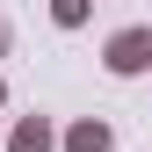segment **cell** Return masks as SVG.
<instances>
[{
    "label": "cell",
    "mask_w": 152,
    "mask_h": 152,
    "mask_svg": "<svg viewBox=\"0 0 152 152\" xmlns=\"http://www.w3.org/2000/svg\"><path fill=\"white\" fill-rule=\"evenodd\" d=\"M102 145H109V130H102V123H94V130H80V138H72V152H102Z\"/></svg>",
    "instance_id": "cell-2"
},
{
    "label": "cell",
    "mask_w": 152,
    "mask_h": 152,
    "mask_svg": "<svg viewBox=\"0 0 152 152\" xmlns=\"http://www.w3.org/2000/svg\"><path fill=\"white\" fill-rule=\"evenodd\" d=\"M109 65H116V72L152 65V36H138V29H130V36H116V44H109Z\"/></svg>",
    "instance_id": "cell-1"
}]
</instances>
